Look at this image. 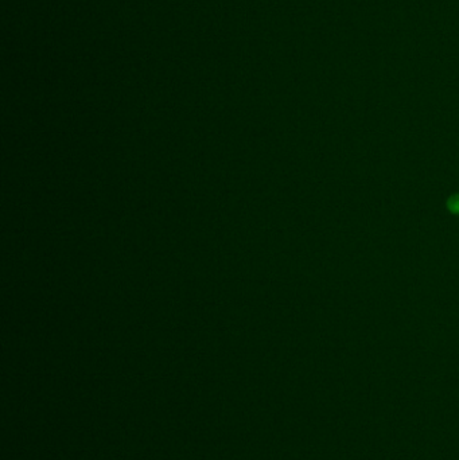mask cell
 Returning <instances> with one entry per match:
<instances>
[{
    "mask_svg": "<svg viewBox=\"0 0 459 460\" xmlns=\"http://www.w3.org/2000/svg\"><path fill=\"white\" fill-rule=\"evenodd\" d=\"M447 209L453 215H459V194H454V196H451L448 198V200H447Z\"/></svg>",
    "mask_w": 459,
    "mask_h": 460,
    "instance_id": "1",
    "label": "cell"
}]
</instances>
